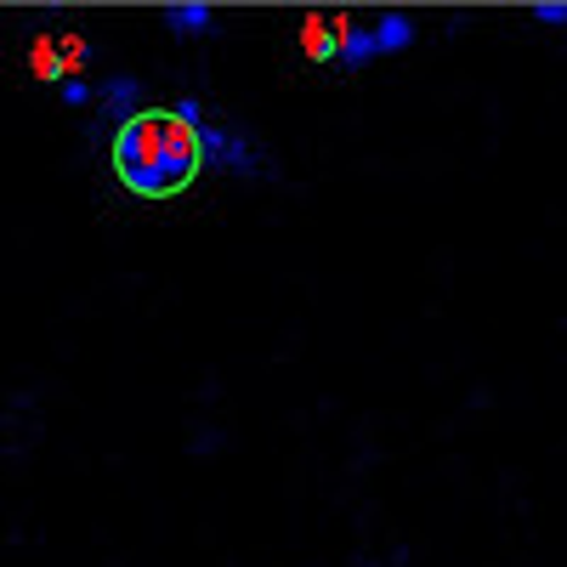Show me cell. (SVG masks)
<instances>
[{"label":"cell","instance_id":"30bf717a","mask_svg":"<svg viewBox=\"0 0 567 567\" xmlns=\"http://www.w3.org/2000/svg\"><path fill=\"white\" fill-rule=\"evenodd\" d=\"M539 23H567V0H539V7H528Z\"/></svg>","mask_w":567,"mask_h":567},{"label":"cell","instance_id":"6da1fadb","mask_svg":"<svg viewBox=\"0 0 567 567\" xmlns=\"http://www.w3.org/2000/svg\"><path fill=\"white\" fill-rule=\"evenodd\" d=\"M109 159H114L120 187L136 199H176L182 187H194V176L205 171L199 131L182 125L176 109H142L136 120H125L114 131Z\"/></svg>","mask_w":567,"mask_h":567},{"label":"cell","instance_id":"5b68a950","mask_svg":"<svg viewBox=\"0 0 567 567\" xmlns=\"http://www.w3.org/2000/svg\"><path fill=\"white\" fill-rule=\"evenodd\" d=\"M374 58V29H363V23H341V58H336V69H347V74H358V69H369Z\"/></svg>","mask_w":567,"mask_h":567},{"label":"cell","instance_id":"277c9868","mask_svg":"<svg viewBox=\"0 0 567 567\" xmlns=\"http://www.w3.org/2000/svg\"><path fill=\"white\" fill-rule=\"evenodd\" d=\"M159 18H165V29L176 40H194V34H210L216 29V7H205V0H176V7H165Z\"/></svg>","mask_w":567,"mask_h":567},{"label":"cell","instance_id":"9c48e42d","mask_svg":"<svg viewBox=\"0 0 567 567\" xmlns=\"http://www.w3.org/2000/svg\"><path fill=\"white\" fill-rule=\"evenodd\" d=\"M34 69H40V80H58V85L69 80V63H63V58H52V52H40V63H34Z\"/></svg>","mask_w":567,"mask_h":567},{"label":"cell","instance_id":"3957f363","mask_svg":"<svg viewBox=\"0 0 567 567\" xmlns=\"http://www.w3.org/2000/svg\"><path fill=\"white\" fill-rule=\"evenodd\" d=\"M142 109H148V85H142L136 74H109L103 85H97V125H91L85 136L97 142L103 136V125H125V120H136Z\"/></svg>","mask_w":567,"mask_h":567},{"label":"cell","instance_id":"ba28073f","mask_svg":"<svg viewBox=\"0 0 567 567\" xmlns=\"http://www.w3.org/2000/svg\"><path fill=\"white\" fill-rule=\"evenodd\" d=\"M63 103H69V109L97 103V85H85V80H63Z\"/></svg>","mask_w":567,"mask_h":567},{"label":"cell","instance_id":"7a4b0ae2","mask_svg":"<svg viewBox=\"0 0 567 567\" xmlns=\"http://www.w3.org/2000/svg\"><path fill=\"white\" fill-rule=\"evenodd\" d=\"M199 154H205V171L239 176V182L278 176V159L261 148V142H256L245 125H221V120H205V125H199Z\"/></svg>","mask_w":567,"mask_h":567},{"label":"cell","instance_id":"8992f818","mask_svg":"<svg viewBox=\"0 0 567 567\" xmlns=\"http://www.w3.org/2000/svg\"><path fill=\"white\" fill-rule=\"evenodd\" d=\"M369 29H374V52L381 58H398L403 45H414V18L409 12H381Z\"/></svg>","mask_w":567,"mask_h":567},{"label":"cell","instance_id":"52a82bcc","mask_svg":"<svg viewBox=\"0 0 567 567\" xmlns=\"http://www.w3.org/2000/svg\"><path fill=\"white\" fill-rule=\"evenodd\" d=\"M307 52H312V63H336V58H341V23L312 18V23H307Z\"/></svg>","mask_w":567,"mask_h":567}]
</instances>
